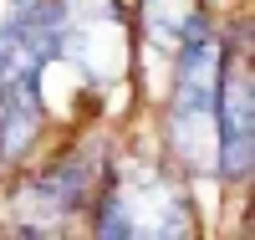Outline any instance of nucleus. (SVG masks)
Returning <instances> with one entry per match:
<instances>
[{
  "mask_svg": "<svg viewBox=\"0 0 255 240\" xmlns=\"http://www.w3.org/2000/svg\"><path fill=\"white\" fill-rule=\"evenodd\" d=\"M61 51L56 0H10L0 15V159H20L41 133V72Z\"/></svg>",
  "mask_w": 255,
  "mask_h": 240,
  "instance_id": "f257e3e1",
  "label": "nucleus"
},
{
  "mask_svg": "<svg viewBox=\"0 0 255 240\" xmlns=\"http://www.w3.org/2000/svg\"><path fill=\"white\" fill-rule=\"evenodd\" d=\"M225 72V41L215 31H194L179 41L174 97H168V138L189 169H215V97Z\"/></svg>",
  "mask_w": 255,
  "mask_h": 240,
  "instance_id": "f03ea898",
  "label": "nucleus"
},
{
  "mask_svg": "<svg viewBox=\"0 0 255 240\" xmlns=\"http://www.w3.org/2000/svg\"><path fill=\"white\" fill-rule=\"evenodd\" d=\"M97 235H189L179 184L148 164H138L133 179H113L97 210Z\"/></svg>",
  "mask_w": 255,
  "mask_h": 240,
  "instance_id": "7ed1b4c3",
  "label": "nucleus"
},
{
  "mask_svg": "<svg viewBox=\"0 0 255 240\" xmlns=\"http://www.w3.org/2000/svg\"><path fill=\"white\" fill-rule=\"evenodd\" d=\"M250 61H225L220 97H215V174L220 179H245L255 159V102H250Z\"/></svg>",
  "mask_w": 255,
  "mask_h": 240,
  "instance_id": "20e7f679",
  "label": "nucleus"
},
{
  "mask_svg": "<svg viewBox=\"0 0 255 240\" xmlns=\"http://www.w3.org/2000/svg\"><path fill=\"white\" fill-rule=\"evenodd\" d=\"M143 26L153 41L179 46L194 31H204V10H199V0H143Z\"/></svg>",
  "mask_w": 255,
  "mask_h": 240,
  "instance_id": "39448f33",
  "label": "nucleus"
}]
</instances>
